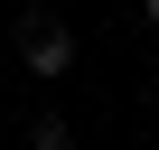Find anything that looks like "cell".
<instances>
[{"instance_id": "1", "label": "cell", "mask_w": 159, "mask_h": 150, "mask_svg": "<svg viewBox=\"0 0 159 150\" xmlns=\"http://www.w3.org/2000/svg\"><path fill=\"white\" fill-rule=\"evenodd\" d=\"M10 47H19L28 75H66V66H75V28H66L56 10H19V19H10Z\"/></svg>"}, {"instance_id": "2", "label": "cell", "mask_w": 159, "mask_h": 150, "mask_svg": "<svg viewBox=\"0 0 159 150\" xmlns=\"http://www.w3.org/2000/svg\"><path fill=\"white\" fill-rule=\"evenodd\" d=\"M28 150H75V122H66V113H38V122H28Z\"/></svg>"}, {"instance_id": "3", "label": "cell", "mask_w": 159, "mask_h": 150, "mask_svg": "<svg viewBox=\"0 0 159 150\" xmlns=\"http://www.w3.org/2000/svg\"><path fill=\"white\" fill-rule=\"evenodd\" d=\"M140 19H150V28H159V0H140Z\"/></svg>"}, {"instance_id": "4", "label": "cell", "mask_w": 159, "mask_h": 150, "mask_svg": "<svg viewBox=\"0 0 159 150\" xmlns=\"http://www.w3.org/2000/svg\"><path fill=\"white\" fill-rule=\"evenodd\" d=\"M150 103H159V66H150Z\"/></svg>"}]
</instances>
